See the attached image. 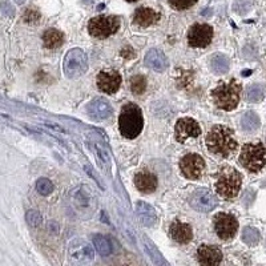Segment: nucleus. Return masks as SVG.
Segmentation results:
<instances>
[{
	"label": "nucleus",
	"mask_w": 266,
	"mask_h": 266,
	"mask_svg": "<svg viewBox=\"0 0 266 266\" xmlns=\"http://www.w3.org/2000/svg\"><path fill=\"white\" fill-rule=\"evenodd\" d=\"M36 189L40 195L48 196L53 192V184L48 178H39L36 182Z\"/></svg>",
	"instance_id": "31"
},
{
	"label": "nucleus",
	"mask_w": 266,
	"mask_h": 266,
	"mask_svg": "<svg viewBox=\"0 0 266 266\" xmlns=\"http://www.w3.org/2000/svg\"><path fill=\"white\" fill-rule=\"evenodd\" d=\"M242 240L245 241L248 245H256L260 241V233H258L257 229L248 226L242 232Z\"/></svg>",
	"instance_id": "30"
},
{
	"label": "nucleus",
	"mask_w": 266,
	"mask_h": 266,
	"mask_svg": "<svg viewBox=\"0 0 266 266\" xmlns=\"http://www.w3.org/2000/svg\"><path fill=\"white\" fill-rule=\"evenodd\" d=\"M85 170H87V173H88L89 176H92L93 180H95V181L98 182L99 186H100L102 189H104V184H103V182L100 181V178H99V176H98V174H96V172H95L93 169L89 168V166H85Z\"/></svg>",
	"instance_id": "37"
},
{
	"label": "nucleus",
	"mask_w": 266,
	"mask_h": 266,
	"mask_svg": "<svg viewBox=\"0 0 266 266\" xmlns=\"http://www.w3.org/2000/svg\"><path fill=\"white\" fill-rule=\"evenodd\" d=\"M69 256L73 264L77 266H85L88 265L89 262L93 261V254L92 248L83 240H76L72 241L71 248H69Z\"/></svg>",
	"instance_id": "11"
},
{
	"label": "nucleus",
	"mask_w": 266,
	"mask_h": 266,
	"mask_svg": "<svg viewBox=\"0 0 266 266\" xmlns=\"http://www.w3.org/2000/svg\"><path fill=\"white\" fill-rule=\"evenodd\" d=\"M160 13L156 12L155 9L141 7V8L136 9L133 21H135V24L140 27H149L160 20Z\"/></svg>",
	"instance_id": "22"
},
{
	"label": "nucleus",
	"mask_w": 266,
	"mask_h": 266,
	"mask_svg": "<svg viewBox=\"0 0 266 266\" xmlns=\"http://www.w3.org/2000/svg\"><path fill=\"white\" fill-rule=\"evenodd\" d=\"M213 39V28L209 24H195L190 27L188 32V43L190 47L204 48L212 43Z\"/></svg>",
	"instance_id": "10"
},
{
	"label": "nucleus",
	"mask_w": 266,
	"mask_h": 266,
	"mask_svg": "<svg viewBox=\"0 0 266 266\" xmlns=\"http://www.w3.org/2000/svg\"><path fill=\"white\" fill-rule=\"evenodd\" d=\"M120 132L127 139H135L141 133L144 127V118L141 109L136 104H127L123 106L118 117Z\"/></svg>",
	"instance_id": "4"
},
{
	"label": "nucleus",
	"mask_w": 266,
	"mask_h": 266,
	"mask_svg": "<svg viewBox=\"0 0 266 266\" xmlns=\"http://www.w3.org/2000/svg\"><path fill=\"white\" fill-rule=\"evenodd\" d=\"M214 230L221 240H232L238 230V221L233 214L218 213L214 217Z\"/></svg>",
	"instance_id": "9"
},
{
	"label": "nucleus",
	"mask_w": 266,
	"mask_h": 266,
	"mask_svg": "<svg viewBox=\"0 0 266 266\" xmlns=\"http://www.w3.org/2000/svg\"><path fill=\"white\" fill-rule=\"evenodd\" d=\"M212 12H213V11H212V9H205V11H203V15H204V16H208V15H209V16H211Z\"/></svg>",
	"instance_id": "39"
},
{
	"label": "nucleus",
	"mask_w": 266,
	"mask_h": 266,
	"mask_svg": "<svg viewBox=\"0 0 266 266\" xmlns=\"http://www.w3.org/2000/svg\"><path fill=\"white\" fill-rule=\"evenodd\" d=\"M136 213L139 215L141 222H143L144 225H147V226L155 225V222H156L157 220L155 209H153L149 204L144 203V201H139V203L136 204Z\"/></svg>",
	"instance_id": "23"
},
{
	"label": "nucleus",
	"mask_w": 266,
	"mask_h": 266,
	"mask_svg": "<svg viewBox=\"0 0 266 266\" xmlns=\"http://www.w3.org/2000/svg\"><path fill=\"white\" fill-rule=\"evenodd\" d=\"M83 1H84V3H91L92 0H83Z\"/></svg>",
	"instance_id": "41"
},
{
	"label": "nucleus",
	"mask_w": 266,
	"mask_h": 266,
	"mask_svg": "<svg viewBox=\"0 0 266 266\" xmlns=\"http://www.w3.org/2000/svg\"><path fill=\"white\" fill-rule=\"evenodd\" d=\"M17 3H19V4H23V3H24V1H26V0H16Z\"/></svg>",
	"instance_id": "40"
},
{
	"label": "nucleus",
	"mask_w": 266,
	"mask_h": 266,
	"mask_svg": "<svg viewBox=\"0 0 266 266\" xmlns=\"http://www.w3.org/2000/svg\"><path fill=\"white\" fill-rule=\"evenodd\" d=\"M242 185V176L232 166H225L220 170L218 178L215 181L217 193L225 200H232L240 193Z\"/></svg>",
	"instance_id": "5"
},
{
	"label": "nucleus",
	"mask_w": 266,
	"mask_h": 266,
	"mask_svg": "<svg viewBox=\"0 0 266 266\" xmlns=\"http://www.w3.org/2000/svg\"><path fill=\"white\" fill-rule=\"evenodd\" d=\"M190 205L195 211L208 213L218 205V200L209 190L199 189L190 196Z\"/></svg>",
	"instance_id": "12"
},
{
	"label": "nucleus",
	"mask_w": 266,
	"mask_h": 266,
	"mask_svg": "<svg viewBox=\"0 0 266 266\" xmlns=\"http://www.w3.org/2000/svg\"><path fill=\"white\" fill-rule=\"evenodd\" d=\"M240 164L250 173H257L266 166V147L262 143L245 144L240 153Z\"/></svg>",
	"instance_id": "6"
},
{
	"label": "nucleus",
	"mask_w": 266,
	"mask_h": 266,
	"mask_svg": "<svg viewBox=\"0 0 266 266\" xmlns=\"http://www.w3.org/2000/svg\"><path fill=\"white\" fill-rule=\"evenodd\" d=\"M229 67H230V63H229V59L225 55H221V53H217L211 59V68L212 71L217 73V75H224L229 71Z\"/></svg>",
	"instance_id": "26"
},
{
	"label": "nucleus",
	"mask_w": 266,
	"mask_h": 266,
	"mask_svg": "<svg viewBox=\"0 0 266 266\" xmlns=\"http://www.w3.org/2000/svg\"><path fill=\"white\" fill-rule=\"evenodd\" d=\"M207 147L212 153L226 159L236 152L238 144L233 129L226 125H214L207 136Z\"/></svg>",
	"instance_id": "1"
},
{
	"label": "nucleus",
	"mask_w": 266,
	"mask_h": 266,
	"mask_svg": "<svg viewBox=\"0 0 266 266\" xmlns=\"http://www.w3.org/2000/svg\"><path fill=\"white\" fill-rule=\"evenodd\" d=\"M68 203L73 211V213L80 218H89L98 208V201L93 195V192L89 189L88 185H77L76 188L69 192L68 195Z\"/></svg>",
	"instance_id": "2"
},
{
	"label": "nucleus",
	"mask_w": 266,
	"mask_h": 266,
	"mask_svg": "<svg viewBox=\"0 0 266 266\" xmlns=\"http://www.w3.org/2000/svg\"><path fill=\"white\" fill-rule=\"evenodd\" d=\"M87 113L96 121H103L112 116V108L106 99L96 98L87 106Z\"/></svg>",
	"instance_id": "17"
},
{
	"label": "nucleus",
	"mask_w": 266,
	"mask_h": 266,
	"mask_svg": "<svg viewBox=\"0 0 266 266\" xmlns=\"http://www.w3.org/2000/svg\"><path fill=\"white\" fill-rule=\"evenodd\" d=\"M135 184L141 193H153L157 188V177L148 170H144L136 174Z\"/></svg>",
	"instance_id": "20"
},
{
	"label": "nucleus",
	"mask_w": 266,
	"mask_h": 266,
	"mask_svg": "<svg viewBox=\"0 0 266 266\" xmlns=\"http://www.w3.org/2000/svg\"><path fill=\"white\" fill-rule=\"evenodd\" d=\"M176 139L178 143H184L189 137H199L201 135V128L196 120L190 117L180 118L176 124Z\"/></svg>",
	"instance_id": "14"
},
{
	"label": "nucleus",
	"mask_w": 266,
	"mask_h": 266,
	"mask_svg": "<svg viewBox=\"0 0 266 266\" xmlns=\"http://www.w3.org/2000/svg\"><path fill=\"white\" fill-rule=\"evenodd\" d=\"M93 244L96 246V249L102 256H109L113 252V246L109 238L106 236H95L93 237Z\"/></svg>",
	"instance_id": "28"
},
{
	"label": "nucleus",
	"mask_w": 266,
	"mask_h": 266,
	"mask_svg": "<svg viewBox=\"0 0 266 266\" xmlns=\"http://www.w3.org/2000/svg\"><path fill=\"white\" fill-rule=\"evenodd\" d=\"M121 85V76L116 71H102L98 75V87L108 95L117 92Z\"/></svg>",
	"instance_id": "15"
},
{
	"label": "nucleus",
	"mask_w": 266,
	"mask_h": 266,
	"mask_svg": "<svg viewBox=\"0 0 266 266\" xmlns=\"http://www.w3.org/2000/svg\"><path fill=\"white\" fill-rule=\"evenodd\" d=\"M1 9H3V12L5 13V15H9V16H12L13 15V8L12 7H11V4H9V3H3V4H1Z\"/></svg>",
	"instance_id": "38"
},
{
	"label": "nucleus",
	"mask_w": 266,
	"mask_h": 266,
	"mask_svg": "<svg viewBox=\"0 0 266 266\" xmlns=\"http://www.w3.org/2000/svg\"><path fill=\"white\" fill-rule=\"evenodd\" d=\"M260 117L256 112H246L241 117V128L245 132H254L260 128Z\"/></svg>",
	"instance_id": "27"
},
{
	"label": "nucleus",
	"mask_w": 266,
	"mask_h": 266,
	"mask_svg": "<svg viewBox=\"0 0 266 266\" xmlns=\"http://www.w3.org/2000/svg\"><path fill=\"white\" fill-rule=\"evenodd\" d=\"M88 69V59L80 48H73L64 59V73L68 79H77Z\"/></svg>",
	"instance_id": "7"
},
{
	"label": "nucleus",
	"mask_w": 266,
	"mask_h": 266,
	"mask_svg": "<svg viewBox=\"0 0 266 266\" xmlns=\"http://www.w3.org/2000/svg\"><path fill=\"white\" fill-rule=\"evenodd\" d=\"M169 233H170V237L178 244H188L193 238V232H192L190 225L180 222V221H174L173 224L170 225Z\"/></svg>",
	"instance_id": "19"
},
{
	"label": "nucleus",
	"mask_w": 266,
	"mask_h": 266,
	"mask_svg": "<svg viewBox=\"0 0 266 266\" xmlns=\"http://www.w3.org/2000/svg\"><path fill=\"white\" fill-rule=\"evenodd\" d=\"M180 168H181L182 174L189 180H196L203 174L204 169H205V162H204L203 157L199 155H186L180 161Z\"/></svg>",
	"instance_id": "13"
},
{
	"label": "nucleus",
	"mask_w": 266,
	"mask_h": 266,
	"mask_svg": "<svg viewBox=\"0 0 266 266\" xmlns=\"http://www.w3.org/2000/svg\"><path fill=\"white\" fill-rule=\"evenodd\" d=\"M88 145L92 153L95 155V159L98 161L99 166L106 172V173H109L110 172V156L106 148L103 145L102 143H99L96 140H88Z\"/></svg>",
	"instance_id": "18"
},
{
	"label": "nucleus",
	"mask_w": 266,
	"mask_h": 266,
	"mask_svg": "<svg viewBox=\"0 0 266 266\" xmlns=\"http://www.w3.org/2000/svg\"><path fill=\"white\" fill-rule=\"evenodd\" d=\"M120 28V20L116 16H96L88 23L89 34L93 38L106 39L117 32Z\"/></svg>",
	"instance_id": "8"
},
{
	"label": "nucleus",
	"mask_w": 266,
	"mask_h": 266,
	"mask_svg": "<svg viewBox=\"0 0 266 266\" xmlns=\"http://www.w3.org/2000/svg\"><path fill=\"white\" fill-rule=\"evenodd\" d=\"M197 260L201 266H218L222 261V252L214 245H203L197 250Z\"/></svg>",
	"instance_id": "16"
},
{
	"label": "nucleus",
	"mask_w": 266,
	"mask_h": 266,
	"mask_svg": "<svg viewBox=\"0 0 266 266\" xmlns=\"http://www.w3.org/2000/svg\"><path fill=\"white\" fill-rule=\"evenodd\" d=\"M144 60H145V65L147 67L156 72H164L168 68V59H166V56L160 50H156V48L151 50L145 55V59Z\"/></svg>",
	"instance_id": "21"
},
{
	"label": "nucleus",
	"mask_w": 266,
	"mask_h": 266,
	"mask_svg": "<svg viewBox=\"0 0 266 266\" xmlns=\"http://www.w3.org/2000/svg\"><path fill=\"white\" fill-rule=\"evenodd\" d=\"M241 91L242 87L240 83L236 79H232L226 83H221L217 88L213 89L212 99L220 109L232 110L237 108L240 103Z\"/></svg>",
	"instance_id": "3"
},
{
	"label": "nucleus",
	"mask_w": 266,
	"mask_h": 266,
	"mask_svg": "<svg viewBox=\"0 0 266 266\" xmlns=\"http://www.w3.org/2000/svg\"><path fill=\"white\" fill-rule=\"evenodd\" d=\"M253 7V0H236V3L233 4V9L238 15H246Z\"/></svg>",
	"instance_id": "32"
},
{
	"label": "nucleus",
	"mask_w": 266,
	"mask_h": 266,
	"mask_svg": "<svg viewBox=\"0 0 266 266\" xmlns=\"http://www.w3.org/2000/svg\"><path fill=\"white\" fill-rule=\"evenodd\" d=\"M27 222L31 226H39L42 224V215L39 214L36 211H30L27 213Z\"/></svg>",
	"instance_id": "34"
},
{
	"label": "nucleus",
	"mask_w": 266,
	"mask_h": 266,
	"mask_svg": "<svg viewBox=\"0 0 266 266\" xmlns=\"http://www.w3.org/2000/svg\"><path fill=\"white\" fill-rule=\"evenodd\" d=\"M131 89L135 95H143L147 89V79L141 75H136L131 79Z\"/></svg>",
	"instance_id": "29"
},
{
	"label": "nucleus",
	"mask_w": 266,
	"mask_h": 266,
	"mask_svg": "<svg viewBox=\"0 0 266 266\" xmlns=\"http://www.w3.org/2000/svg\"><path fill=\"white\" fill-rule=\"evenodd\" d=\"M197 0H169V4L174 9H188L192 5H195Z\"/></svg>",
	"instance_id": "33"
},
{
	"label": "nucleus",
	"mask_w": 266,
	"mask_h": 266,
	"mask_svg": "<svg viewBox=\"0 0 266 266\" xmlns=\"http://www.w3.org/2000/svg\"><path fill=\"white\" fill-rule=\"evenodd\" d=\"M64 42V35L57 30H47L43 35V43H44V47L46 48H50V50H55L57 47H60Z\"/></svg>",
	"instance_id": "24"
},
{
	"label": "nucleus",
	"mask_w": 266,
	"mask_h": 266,
	"mask_svg": "<svg viewBox=\"0 0 266 266\" xmlns=\"http://www.w3.org/2000/svg\"><path fill=\"white\" fill-rule=\"evenodd\" d=\"M145 242H147V248H148V250H149L148 253L152 256L153 260H155V261H156L159 265H161V264L164 262V260H162V257L160 256V253L157 252V249H155V246H153L152 244L149 242V240H145Z\"/></svg>",
	"instance_id": "35"
},
{
	"label": "nucleus",
	"mask_w": 266,
	"mask_h": 266,
	"mask_svg": "<svg viewBox=\"0 0 266 266\" xmlns=\"http://www.w3.org/2000/svg\"><path fill=\"white\" fill-rule=\"evenodd\" d=\"M127 1H137V0H127Z\"/></svg>",
	"instance_id": "42"
},
{
	"label": "nucleus",
	"mask_w": 266,
	"mask_h": 266,
	"mask_svg": "<svg viewBox=\"0 0 266 266\" xmlns=\"http://www.w3.org/2000/svg\"><path fill=\"white\" fill-rule=\"evenodd\" d=\"M266 93V85L262 83H256V84L249 85L246 88L245 98L249 103H258L261 102Z\"/></svg>",
	"instance_id": "25"
},
{
	"label": "nucleus",
	"mask_w": 266,
	"mask_h": 266,
	"mask_svg": "<svg viewBox=\"0 0 266 266\" xmlns=\"http://www.w3.org/2000/svg\"><path fill=\"white\" fill-rule=\"evenodd\" d=\"M40 19V13L36 12L35 9H28L24 13V20L28 21V23H34V21H38Z\"/></svg>",
	"instance_id": "36"
}]
</instances>
